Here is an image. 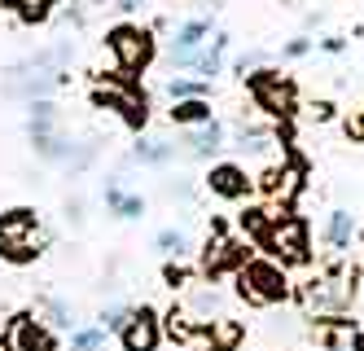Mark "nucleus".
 Masks as SVG:
<instances>
[{
  "instance_id": "obj_1",
  "label": "nucleus",
  "mask_w": 364,
  "mask_h": 351,
  "mask_svg": "<svg viewBox=\"0 0 364 351\" xmlns=\"http://www.w3.org/2000/svg\"><path fill=\"white\" fill-rule=\"evenodd\" d=\"M40 251H44V233H40V215L31 206H14L0 215V259L31 263Z\"/></svg>"
},
{
  "instance_id": "obj_2",
  "label": "nucleus",
  "mask_w": 364,
  "mask_h": 351,
  "mask_svg": "<svg viewBox=\"0 0 364 351\" xmlns=\"http://www.w3.org/2000/svg\"><path fill=\"white\" fill-rule=\"evenodd\" d=\"M237 294H242L246 303H255V308H272V303H281L285 294H290V281H285V273H281L277 263L246 259L237 268Z\"/></svg>"
},
{
  "instance_id": "obj_3",
  "label": "nucleus",
  "mask_w": 364,
  "mask_h": 351,
  "mask_svg": "<svg viewBox=\"0 0 364 351\" xmlns=\"http://www.w3.org/2000/svg\"><path fill=\"white\" fill-rule=\"evenodd\" d=\"M106 48H110V58L119 62L123 75H136L154 62V36L145 31V26H132V22H123L114 26V31L106 36Z\"/></svg>"
},
{
  "instance_id": "obj_4",
  "label": "nucleus",
  "mask_w": 364,
  "mask_h": 351,
  "mask_svg": "<svg viewBox=\"0 0 364 351\" xmlns=\"http://www.w3.org/2000/svg\"><path fill=\"white\" fill-rule=\"evenodd\" d=\"M246 88H250L255 105H259V110H264L268 119H285V115L294 110V84H290L285 75L268 70V66L250 70V75H246Z\"/></svg>"
},
{
  "instance_id": "obj_5",
  "label": "nucleus",
  "mask_w": 364,
  "mask_h": 351,
  "mask_svg": "<svg viewBox=\"0 0 364 351\" xmlns=\"http://www.w3.org/2000/svg\"><path fill=\"white\" fill-rule=\"evenodd\" d=\"M92 105H101V110H114L127 127H141L145 123V101L136 97L132 79H97L92 84Z\"/></svg>"
},
{
  "instance_id": "obj_6",
  "label": "nucleus",
  "mask_w": 364,
  "mask_h": 351,
  "mask_svg": "<svg viewBox=\"0 0 364 351\" xmlns=\"http://www.w3.org/2000/svg\"><path fill=\"white\" fill-rule=\"evenodd\" d=\"M264 246L281 259V263H307V224L299 215H272V224L264 233Z\"/></svg>"
},
{
  "instance_id": "obj_7",
  "label": "nucleus",
  "mask_w": 364,
  "mask_h": 351,
  "mask_svg": "<svg viewBox=\"0 0 364 351\" xmlns=\"http://www.w3.org/2000/svg\"><path fill=\"white\" fill-rule=\"evenodd\" d=\"M5 342H9V351H53V347H58V338L44 330V320H40L36 312H18V316L9 320Z\"/></svg>"
},
{
  "instance_id": "obj_8",
  "label": "nucleus",
  "mask_w": 364,
  "mask_h": 351,
  "mask_svg": "<svg viewBox=\"0 0 364 351\" xmlns=\"http://www.w3.org/2000/svg\"><path fill=\"white\" fill-rule=\"evenodd\" d=\"M206 40H211V18H189L171 40V66H193Z\"/></svg>"
},
{
  "instance_id": "obj_9",
  "label": "nucleus",
  "mask_w": 364,
  "mask_h": 351,
  "mask_svg": "<svg viewBox=\"0 0 364 351\" xmlns=\"http://www.w3.org/2000/svg\"><path fill=\"white\" fill-rule=\"evenodd\" d=\"M119 334H123V351H159V338H163L159 316H154L149 308H141V312L127 316V325Z\"/></svg>"
},
{
  "instance_id": "obj_10",
  "label": "nucleus",
  "mask_w": 364,
  "mask_h": 351,
  "mask_svg": "<svg viewBox=\"0 0 364 351\" xmlns=\"http://www.w3.org/2000/svg\"><path fill=\"white\" fill-rule=\"evenodd\" d=\"M206 184H211V194H220V198H246L255 180H250V172L237 167V163H220V167H211Z\"/></svg>"
},
{
  "instance_id": "obj_11",
  "label": "nucleus",
  "mask_w": 364,
  "mask_h": 351,
  "mask_svg": "<svg viewBox=\"0 0 364 351\" xmlns=\"http://www.w3.org/2000/svg\"><path fill=\"white\" fill-rule=\"evenodd\" d=\"M106 206H110L114 215H123V220H136V215L145 211V198H141V194H127V189H123V176H110V184H106Z\"/></svg>"
},
{
  "instance_id": "obj_12",
  "label": "nucleus",
  "mask_w": 364,
  "mask_h": 351,
  "mask_svg": "<svg viewBox=\"0 0 364 351\" xmlns=\"http://www.w3.org/2000/svg\"><path fill=\"white\" fill-rule=\"evenodd\" d=\"M189 154H198V158H206V154H215V150H224V127L211 119V123H202L198 132H189Z\"/></svg>"
},
{
  "instance_id": "obj_13",
  "label": "nucleus",
  "mask_w": 364,
  "mask_h": 351,
  "mask_svg": "<svg viewBox=\"0 0 364 351\" xmlns=\"http://www.w3.org/2000/svg\"><path fill=\"white\" fill-rule=\"evenodd\" d=\"M224 53H228V36H215V40H211V48H202L198 58H193V70L202 75V84H206L211 75H220V66H224Z\"/></svg>"
},
{
  "instance_id": "obj_14",
  "label": "nucleus",
  "mask_w": 364,
  "mask_h": 351,
  "mask_svg": "<svg viewBox=\"0 0 364 351\" xmlns=\"http://www.w3.org/2000/svg\"><path fill=\"white\" fill-rule=\"evenodd\" d=\"M136 158H141V163H149V167H167L171 158H176V145L163 141V137H141L136 141Z\"/></svg>"
},
{
  "instance_id": "obj_15",
  "label": "nucleus",
  "mask_w": 364,
  "mask_h": 351,
  "mask_svg": "<svg viewBox=\"0 0 364 351\" xmlns=\"http://www.w3.org/2000/svg\"><path fill=\"white\" fill-rule=\"evenodd\" d=\"M351 237H355V220L347 211H329V220H325V241L338 251H347L351 246Z\"/></svg>"
},
{
  "instance_id": "obj_16",
  "label": "nucleus",
  "mask_w": 364,
  "mask_h": 351,
  "mask_svg": "<svg viewBox=\"0 0 364 351\" xmlns=\"http://www.w3.org/2000/svg\"><path fill=\"white\" fill-rule=\"evenodd\" d=\"M171 123H211V101L206 97H189L171 105Z\"/></svg>"
},
{
  "instance_id": "obj_17",
  "label": "nucleus",
  "mask_w": 364,
  "mask_h": 351,
  "mask_svg": "<svg viewBox=\"0 0 364 351\" xmlns=\"http://www.w3.org/2000/svg\"><path fill=\"white\" fill-rule=\"evenodd\" d=\"M232 150H242V154H268V150H272V137H268L264 127H246V123H237Z\"/></svg>"
},
{
  "instance_id": "obj_18",
  "label": "nucleus",
  "mask_w": 364,
  "mask_h": 351,
  "mask_svg": "<svg viewBox=\"0 0 364 351\" xmlns=\"http://www.w3.org/2000/svg\"><path fill=\"white\" fill-rule=\"evenodd\" d=\"M53 5H58V0H9V9L22 22H48V18H53Z\"/></svg>"
},
{
  "instance_id": "obj_19",
  "label": "nucleus",
  "mask_w": 364,
  "mask_h": 351,
  "mask_svg": "<svg viewBox=\"0 0 364 351\" xmlns=\"http://www.w3.org/2000/svg\"><path fill=\"white\" fill-rule=\"evenodd\" d=\"M189 308H193L198 316H220V312H224V294H220L215 285H198L193 299H189Z\"/></svg>"
},
{
  "instance_id": "obj_20",
  "label": "nucleus",
  "mask_w": 364,
  "mask_h": 351,
  "mask_svg": "<svg viewBox=\"0 0 364 351\" xmlns=\"http://www.w3.org/2000/svg\"><path fill=\"white\" fill-rule=\"evenodd\" d=\"M154 246H159L163 255H171V259H180V255H189V233L185 229H159Z\"/></svg>"
},
{
  "instance_id": "obj_21",
  "label": "nucleus",
  "mask_w": 364,
  "mask_h": 351,
  "mask_svg": "<svg viewBox=\"0 0 364 351\" xmlns=\"http://www.w3.org/2000/svg\"><path fill=\"white\" fill-rule=\"evenodd\" d=\"M70 347L75 351H106V330H101V325L97 330H80L70 338Z\"/></svg>"
},
{
  "instance_id": "obj_22",
  "label": "nucleus",
  "mask_w": 364,
  "mask_h": 351,
  "mask_svg": "<svg viewBox=\"0 0 364 351\" xmlns=\"http://www.w3.org/2000/svg\"><path fill=\"white\" fill-rule=\"evenodd\" d=\"M206 84H193V79H167V97L171 101H189V97H202Z\"/></svg>"
},
{
  "instance_id": "obj_23",
  "label": "nucleus",
  "mask_w": 364,
  "mask_h": 351,
  "mask_svg": "<svg viewBox=\"0 0 364 351\" xmlns=\"http://www.w3.org/2000/svg\"><path fill=\"white\" fill-rule=\"evenodd\" d=\"M127 316H132V312H127L123 303H114V308H106V312H101V320H97V325H101V330H123V325H127Z\"/></svg>"
},
{
  "instance_id": "obj_24",
  "label": "nucleus",
  "mask_w": 364,
  "mask_h": 351,
  "mask_svg": "<svg viewBox=\"0 0 364 351\" xmlns=\"http://www.w3.org/2000/svg\"><path fill=\"white\" fill-rule=\"evenodd\" d=\"M44 316H48V325H70V308L62 303V299H44Z\"/></svg>"
},
{
  "instance_id": "obj_25",
  "label": "nucleus",
  "mask_w": 364,
  "mask_h": 351,
  "mask_svg": "<svg viewBox=\"0 0 364 351\" xmlns=\"http://www.w3.org/2000/svg\"><path fill=\"white\" fill-rule=\"evenodd\" d=\"M307 48H311V40H290V44H285V58H303Z\"/></svg>"
},
{
  "instance_id": "obj_26",
  "label": "nucleus",
  "mask_w": 364,
  "mask_h": 351,
  "mask_svg": "<svg viewBox=\"0 0 364 351\" xmlns=\"http://www.w3.org/2000/svg\"><path fill=\"white\" fill-rule=\"evenodd\" d=\"M347 132H351V137H360V141H364V115H360V119H351V123H347Z\"/></svg>"
},
{
  "instance_id": "obj_27",
  "label": "nucleus",
  "mask_w": 364,
  "mask_h": 351,
  "mask_svg": "<svg viewBox=\"0 0 364 351\" xmlns=\"http://www.w3.org/2000/svg\"><path fill=\"white\" fill-rule=\"evenodd\" d=\"M119 9H123V14H136V9H141V0H119Z\"/></svg>"
},
{
  "instance_id": "obj_28",
  "label": "nucleus",
  "mask_w": 364,
  "mask_h": 351,
  "mask_svg": "<svg viewBox=\"0 0 364 351\" xmlns=\"http://www.w3.org/2000/svg\"><path fill=\"white\" fill-rule=\"evenodd\" d=\"M355 351H364V334H360V338H355Z\"/></svg>"
}]
</instances>
